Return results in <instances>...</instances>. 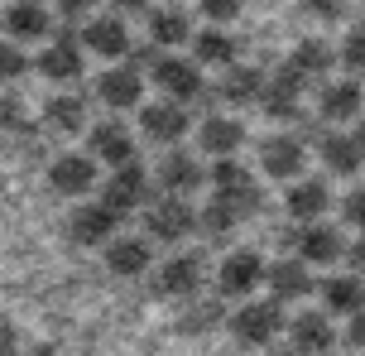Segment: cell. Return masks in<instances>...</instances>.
<instances>
[{
	"mask_svg": "<svg viewBox=\"0 0 365 356\" xmlns=\"http://www.w3.org/2000/svg\"><path fill=\"white\" fill-rule=\"evenodd\" d=\"M259 207H264V193L255 188V178H250V183H236V188H217L212 203L202 207V226H207L212 236H226L231 226L250 222Z\"/></svg>",
	"mask_w": 365,
	"mask_h": 356,
	"instance_id": "6da1fadb",
	"label": "cell"
},
{
	"mask_svg": "<svg viewBox=\"0 0 365 356\" xmlns=\"http://www.w3.org/2000/svg\"><path fill=\"white\" fill-rule=\"evenodd\" d=\"M231 332H236L245 347H264L274 332H284V303L279 299L240 303L236 313H231Z\"/></svg>",
	"mask_w": 365,
	"mask_h": 356,
	"instance_id": "7a4b0ae2",
	"label": "cell"
},
{
	"mask_svg": "<svg viewBox=\"0 0 365 356\" xmlns=\"http://www.w3.org/2000/svg\"><path fill=\"white\" fill-rule=\"evenodd\" d=\"M264 275L269 270H264V255L259 250H231L217 270V289L226 299H240V294H255L259 284H264Z\"/></svg>",
	"mask_w": 365,
	"mask_h": 356,
	"instance_id": "3957f363",
	"label": "cell"
},
{
	"mask_svg": "<svg viewBox=\"0 0 365 356\" xmlns=\"http://www.w3.org/2000/svg\"><path fill=\"white\" fill-rule=\"evenodd\" d=\"M197 217H202V212H192L178 193H168L164 203L149 207L145 226H149V236H154V241H168V245H173V241H182V236H192V231H197Z\"/></svg>",
	"mask_w": 365,
	"mask_h": 356,
	"instance_id": "277c9868",
	"label": "cell"
},
{
	"mask_svg": "<svg viewBox=\"0 0 365 356\" xmlns=\"http://www.w3.org/2000/svg\"><path fill=\"white\" fill-rule=\"evenodd\" d=\"M48 183L63 198H87L91 188L101 183V173H96V159L91 154H58L53 164H48Z\"/></svg>",
	"mask_w": 365,
	"mask_h": 356,
	"instance_id": "5b68a950",
	"label": "cell"
},
{
	"mask_svg": "<svg viewBox=\"0 0 365 356\" xmlns=\"http://www.w3.org/2000/svg\"><path fill=\"white\" fill-rule=\"evenodd\" d=\"M187 126H192V116H187L182 101H154V106L140 111V131L154 145H178L182 135H187Z\"/></svg>",
	"mask_w": 365,
	"mask_h": 356,
	"instance_id": "8992f818",
	"label": "cell"
},
{
	"mask_svg": "<svg viewBox=\"0 0 365 356\" xmlns=\"http://www.w3.org/2000/svg\"><path fill=\"white\" fill-rule=\"evenodd\" d=\"M145 198H149V173L140 169V164H120V169L101 183V203H106L110 212H120V217L135 212Z\"/></svg>",
	"mask_w": 365,
	"mask_h": 356,
	"instance_id": "52a82bcc",
	"label": "cell"
},
{
	"mask_svg": "<svg viewBox=\"0 0 365 356\" xmlns=\"http://www.w3.org/2000/svg\"><path fill=\"white\" fill-rule=\"evenodd\" d=\"M207 280V260L202 255H173L164 270L154 275V294H173V299H192Z\"/></svg>",
	"mask_w": 365,
	"mask_h": 356,
	"instance_id": "ba28073f",
	"label": "cell"
},
{
	"mask_svg": "<svg viewBox=\"0 0 365 356\" xmlns=\"http://www.w3.org/2000/svg\"><path fill=\"white\" fill-rule=\"evenodd\" d=\"M154 82L168 92V101H192V96H202V68L197 63H187V58H154Z\"/></svg>",
	"mask_w": 365,
	"mask_h": 356,
	"instance_id": "9c48e42d",
	"label": "cell"
},
{
	"mask_svg": "<svg viewBox=\"0 0 365 356\" xmlns=\"http://www.w3.org/2000/svg\"><path fill=\"white\" fill-rule=\"evenodd\" d=\"M96 96L106 101L110 111H130V106H140V96H145V77H140V68H135V63L110 68V73L96 77Z\"/></svg>",
	"mask_w": 365,
	"mask_h": 356,
	"instance_id": "30bf717a",
	"label": "cell"
},
{
	"mask_svg": "<svg viewBox=\"0 0 365 356\" xmlns=\"http://www.w3.org/2000/svg\"><path fill=\"white\" fill-rule=\"evenodd\" d=\"M259 164L269 178H298L303 164H308V150H303V140L298 135H274L259 145Z\"/></svg>",
	"mask_w": 365,
	"mask_h": 356,
	"instance_id": "8fae6325",
	"label": "cell"
},
{
	"mask_svg": "<svg viewBox=\"0 0 365 356\" xmlns=\"http://www.w3.org/2000/svg\"><path fill=\"white\" fill-rule=\"evenodd\" d=\"M298 260H308V265L346 260V241H341V231H336V226H322V222H308L303 231H298Z\"/></svg>",
	"mask_w": 365,
	"mask_h": 356,
	"instance_id": "7c38bea8",
	"label": "cell"
},
{
	"mask_svg": "<svg viewBox=\"0 0 365 356\" xmlns=\"http://www.w3.org/2000/svg\"><path fill=\"white\" fill-rule=\"evenodd\" d=\"M298 92H303V77L284 63V68L269 77V87H264V116H269V121H298V116H303Z\"/></svg>",
	"mask_w": 365,
	"mask_h": 356,
	"instance_id": "4fadbf2b",
	"label": "cell"
},
{
	"mask_svg": "<svg viewBox=\"0 0 365 356\" xmlns=\"http://www.w3.org/2000/svg\"><path fill=\"white\" fill-rule=\"evenodd\" d=\"M317 154H322V164H327L331 173H361L365 164V140L361 135H346V131H327L322 140H317Z\"/></svg>",
	"mask_w": 365,
	"mask_h": 356,
	"instance_id": "5bb4252c",
	"label": "cell"
},
{
	"mask_svg": "<svg viewBox=\"0 0 365 356\" xmlns=\"http://www.w3.org/2000/svg\"><path fill=\"white\" fill-rule=\"evenodd\" d=\"M115 226H120V212H110L106 203H82L73 212V241L82 245H101L115 241Z\"/></svg>",
	"mask_w": 365,
	"mask_h": 356,
	"instance_id": "9a60e30c",
	"label": "cell"
},
{
	"mask_svg": "<svg viewBox=\"0 0 365 356\" xmlns=\"http://www.w3.org/2000/svg\"><path fill=\"white\" fill-rule=\"evenodd\" d=\"M289 342H293L298 356H327L336 332H331L327 313H298V318L289 322Z\"/></svg>",
	"mask_w": 365,
	"mask_h": 356,
	"instance_id": "2e32d148",
	"label": "cell"
},
{
	"mask_svg": "<svg viewBox=\"0 0 365 356\" xmlns=\"http://www.w3.org/2000/svg\"><path fill=\"white\" fill-rule=\"evenodd\" d=\"M38 73L48 77V82H73V77H82V44L73 34H58L38 54Z\"/></svg>",
	"mask_w": 365,
	"mask_h": 356,
	"instance_id": "e0dca14e",
	"label": "cell"
},
{
	"mask_svg": "<svg viewBox=\"0 0 365 356\" xmlns=\"http://www.w3.org/2000/svg\"><path fill=\"white\" fill-rule=\"evenodd\" d=\"M154 178L164 183V193H178V198L207 183V173H202V159H192V154H182V150H168L164 159H159Z\"/></svg>",
	"mask_w": 365,
	"mask_h": 356,
	"instance_id": "ac0fdd59",
	"label": "cell"
},
{
	"mask_svg": "<svg viewBox=\"0 0 365 356\" xmlns=\"http://www.w3.org/2000/svg\"><path fill=\"white\" fill-rule=\"evenodd\" d=\"M317 111H322V121H356V116H365V92L356 77H346V82H331V87H322V96H317Z\"/></svg>",
	"mask_w": 365,
	"mask_h": 356,
	"instance_id": "d6986e66",
	"label": "cell"
},
{
	"mask_svg": "<svg viewBox=\"0 0 365 356\" xmlns=\"http://www.w3.org/2000/svg\"><path fill=\"white\" fill-rule=\"evenodd\" d=\"M82 44L101 58H125L130 54V29H125V19H115V15L91 19L87 29H82Z\"/></svg>",
	"mask_w": 365,
	"mask_h": 356,
	"instance_id": "ffe728a7",
	"label": "cell"
},
{
	"mask_svg": "<svg viewBox=\"0 0 365 356\" xmlns=\"http://www.w3.org/2000/svg\"><path fill=\"white\" fill-rule=\"evenodd\" d=\"M264 284L274 289V299H279V303L308 299V294H312V270H308V260H279V265H269Z\"/></svg>",
	"mask_w": 365,
	"mask_h": 356,
	"instance_id": "44dd1931",
	"label": "cell"
},
{
	"mask_svg": "<svg viewBox=\"0 0 365 356\" xmlns=\"http://www.w3.org/2000/svg\"><path fill=\"white\" fill-rule=\"evenodd\" d=\"M91 159H106V164H135V140L120 121H106V126H96L91 131Z\"/></svg>",
	"mask_w": 365,
	"mask_h": 356,
	"instance_id": "7402d4cb",
	"label": "cell"
},
{
	"mask_svg": "<svg viewBox=\"0 0 365 356\" xmlns=\"http://www.w3.org/2000/svg\"><path fill=\"white\" fill-rule=\"evenodd\" d=\"M327 207H331V188L322 183V178H298V183L289 188V217H298L303 226L317 222Z\"/></svg>",
	"mask_w": 365,
	"mask_h": 356,
	"instance_id": "603a6c76",
	"label": "cell"
},
{
	"mask_svg": "<svg viewBox=\"0 0 365 356\" xmlns=\"http://www.w3.org/2000/svg\"><path fill=\"white\" fill-rule=\"evenodd\" d=\"M0 24H5L10 39H48V10L38 0H15Z\"/></svg>",
	"mask_w": 365,
	"mask_h": 356,
	"instance_id": "cb8c5ba5",
	"label": "cell"
},
{
	"mask_svg": "<svg viewBox=\"0 0 365 356\" xmlns=\"http://www.w3.org/2000/svg\"><path fill=\"white\" fill-rule=\"evenodd\" d=\"M106 270L110 275H125V280L145 275L149 270V245L140 241V236H115V241L106 245Z\"/></svg>",
	"mask_w": 365,
	"mask_h": 356,
	"instance_id": "d4e9b609",
	"label": "cell"
},
{
	"mask_svg": "<svg viewBox=\"0 0 365 356\" xmlns=\"http://www.w3.org/2000/svg\"><path fill=\"white\" fill-rule=\"evenodd\" d=\"M240 140H245V126L231 121V116H207L202 121V150L217 154V159H231L240 150Z\"/></svg>",
	"mask_w": 365,
	"mask_h": 356,
	"instance_id": "484cf974",
	"label": "cell"
},
{
	"mask_svg": "<svg viewBox=\"0 0 365 356\" xmlns=\"http://www.w3.org/2000/svg\"><path fill=\"white\" fill-rule=\"evenodd\" d=\"M336 63H341V58L331 54L322 39H303V44H298V49L289 54V68L303 77V82H312V77H327Z\"/></svg>",
	"mask_w": 365,
	"mask_h": 356,
	"instance_id": "4316f807",
	"label": "cell"
},
{
	"mask_svg": "<svg viewBox=\"0 0 365 356\" xmlns=\"http://www.w3.org/2000/svg\"><path fill=\"white\" fill-rule=\"evenodd\" d=\"M322 303H327L331 313H361L365 308V284L361 275H331L327 284H322Z\"/></svg>",
	"mask_w": 365,
	"mask_h": 356,
	"instance_id": "83f0119b",
	"label": "cell"
},
{
	"mask_svg": "<svg viewBox=\"0 0 365 356\" xmlns=\"http://www.w3.org/2000/svg\"><path fill=\"white\" fill-rule=\"evenodd\" d=\"M264 87H269V77L259 68H231L226 82H221V96L231 106H245V101H264Z\"/></svg>",
	"mask_w": 365,
	"mask_h": 356,
	"instance_id": "f1b7e54d",
	"label": "cell"
},
{
	"mask_svg": "<svg viewBox=\"0 0 365 356\" xmlns=\"http://www.w3.org/2000/svg\"><path fill=\"white\" fill-rule=\"evenodd\" d=\"M192 54H197V63H221V68H236L240 44L226 34V29H202V34L192 39Z\"/></svg>",
	"mask_w": 365,
	"mask_h": 356,
	"instance_id": "f546056e",
	"label": "cell"
},
{
	"mask_svg": "<svg viewBox=\"0 0 365 356\" xmlns=\"http://www.w3.org/2000/svg\"><path fill=\"white\" fill-rule=\"evenodd\" d=\"M43 121L63 135H77L87 126V101H82V96H53V101L43 106Z\"/></svg>",
	"mask_w": 365,
	"mask_h": 356,
	"instance_id": "4dcf8cb0",
	"label": "cell"
},
{
	"mask_svg": "<svg viewBox=\"0 0 365 356\" xmlns=\"http://www.w3.org/2000/svg\"><path fill=\"white\" fill-rule=\"evenodd\" d=\"M149 39H154L159 49H173L182 39H192L187 34V15H182V10H159V15L149 19Z\"/></svg>",
	"mask_w": 365,
	"mask_h": 356,
	"instance_id": "1f68e13d",
	"label": "cell"
},
{
	"mask_svg": "<svg viewBox=\"0 0 365 356\" xmlns=\"http://www.w3.org/2000/svg\"><path fill=\"white\" fill-rule=\"evenodd\" d=\"M341 68H351V73H365V24L346 29V39H341Z\"/></svg>",
	"mask_w": 365,
	"mask_h": 356,
	"instance_id": "d6a6232c",
	"label": "cell"
},
{
	"mask_svg": "<svg viewBox=\"0 0 365 356\" xmlns=\"http://www.w3.org/2000/svg\"><path fill=\"white\" fill-rule=\"evenodd\" d=\"M207 183L212 188H236V183H250V173H245V164H236V159H217V169H212Z\"/></svg>",
	"mask_w": 365,
	"mask_h": 356,
	"instance_id": "836d02e7",
	"label": "cell"
},
{
	"mask_svg": "<svg viewBox=\"0 0 365 356\" xmlns=\"http://www.w3.org/2000/svg\"><path fill=\"white\" fill-rule=\"evenodd\" d=\"M24 68H29V58L19 54L15 44H0V82H15V77H24Z\"/></svg>",
	"mask_w": 365,
	"mask_h": 356,
	"instance_id": "e575fe53",
	"label": "cell"
},
{
	"mask_svg": "<svg viewBox=\"0 0 365 356\" xmlns=\"http://www.w3.org/2000/svg\"><path fill=\"white\" fill-rule=\"evenodd\" d=\"M240 10H245V0H202V15L212 24H231V19H240Z\"/></svg>",
	"mask_w": 365,
	"mask_h": 356,
	"instance_id": "d590c367",
	"label": "cell"
},
{
	"mask_svg": "<svg viewBox=\"0 0 365 356\" xmlns=\"http://www.w3.org/2000/svg\"><path fill=\"white\" fill-rule=\"evenodd\" d=\"M341 217H346V226L365 231V188H351L346 198H341Z\"/></svg>",
	"mask_w": 365,
	"mask_h": 356,
	"instance_id": "8d00e7d4",
	"label": "cell"
},
{
	"mask_svg": "<svg viewBox=\"0 0 365 356\" xmlns=\"http://www.w3.org/2000/svg\"><path fill=\"white\" fill-rule=\"evenodd\" d=\"M303 5H308V15L317 24H336V19L346 15V0H303Z\"/></svg>",
	"mask_w": 365,
	"mask_h": 356,
	"instance_id": "74e56055",
	"label": "cell"
},
{
	"mask_svg": "<svg viewBox=\"0 0 365 356\" xmlns=\"http://www.w3.org/2000/svg\"><path fill=\"white\" fill-rule=\"evenodd\" d=\"M341 337H346L351 352H365V308H361V313H351V322H346V332H341Z\"/></svg>",
	"mask_w": 365,
	"mask_h": 356,
	"instance_id": "f35d334b",
	"label": "cell"
},
{
	"mask_svg": "<svg viewBox=\"0 0 365 356\" xmlns=\"http://www.w3.org/2000/svg\"><path fill=\"white\" fill-rule=\"evenodd\" d=\"M0 126H24V106L19 101H10V96H0Z\"/></svg>",
	"mask_w": 365,
	"mask_h": 356,
	"instance_id": "ab89813d",
	"label": "cell"
},
{
	"mask_svg": "<svg viewBox=\"0 0 365 356\" xmlns=\"http://www.w3.org/2000/svg\"><path fill=\"white\" fill-rule=\"evenodd\" d=\"M212 322H217V308H192L178 327H182V332H192V327H212Z\"/></svg>",
	"mask_w": 365,
	"mask_h": 356,
	"instance_id": "60d3db41",
	"label": "cell"
},
{
	"mask_svg": "<svg viewBox=\"0 0 365 356\" xmlns=\"http://www.w3.org/2000/svg\"><path fill=\"white\" fill-rule=\"evenodd\" d=\"M346 260H351V275L365 280V236H356V245H346Z\"/></svg>",
	"mask_w": 365,
	"mask_h": 356,
	"instance_id": "b9f144b4",
	"label": "cell"
},
{
	"mask_svg": "<svg viewBox=\"0 0 365 356\" xmlns=\"http://www.w3.org/2000/svg\"><path fill=\"white\" fill-rule=\"evenodd\" d=\"M91 5H96V0H58V10H63L68 19H87Z\"/></svg>",
	"mask_w": 365,
	"mask_h": 356,
	"instance_id": "7bdbcfd3",
	"label": "cell"
},
{
	"mask_svg": "<svg viewBox=\"0 0 365 356\" xmlns=\"http://www.w3.org/2000/svg\"><path fill=\"white\" fill-rule=\"evenodd\" d=\"M10 352H15V327L0 318V356H10Z\"/></svg>",
	"mask_w": 365,
	"mask_h": 356,
	"instance_id": "ee69618b",
	"label": "cell"
},
{
	"mask_svg": "<svg viewBox=\"0 0 365 356\" xmlns=\"http://www.w3.org/2000/svg\"><path fill=\"white\" fill-rule=\"evenodd\" d=\"M110 5H115V10H145L149 0H110Z\"/></svg>",
	"mask_w": 365,
	"mask_h": 356,
	"instance_id": "f6af8a7d",
	"label": "cell"
},
{
	"mask_svg": "<svg viewBox=\"0 0 365 356\" xmlns=\"http://www.w3.org/2000/svg\"><path fill=\"white\" fill-rule=\"evenodd\" d=\"M356 135H361V140H365V116H361V131H356Z\"/></svg>",
	"mask_w": 365,
	"mask_h": 356,
	"instance_id": "bcb514c9",
	"label": "cell"
}]
</instances>
